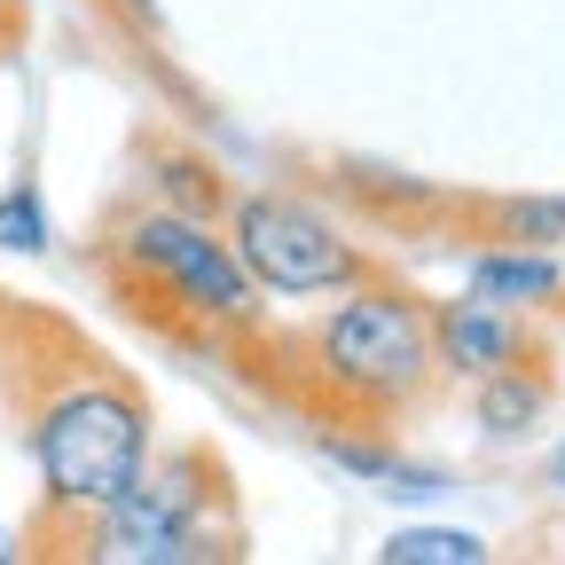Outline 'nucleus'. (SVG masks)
<instances>
[{"mask_svg":"<svg viewBox=\"0 0 565 565\" xmlns=\"http://www.w3.org/2000/svg\"><path fill=\"white\" fill-rule=\"evenodd\" d=\"M550 487H565V448H557V456H550Z\"/></svg>","mask_w":565,"mask_h":565,"instance_id":"obj_14","label":"nucleus"},{"mask_svg":"<svg viewBox=\"0 0 565 565\" xmlns=\"http://www.w3.org/2000/svg\"><path fill=\"white\" fill-rule=\"evenodd\" d=\"M221 221H228V244H236L244 275L259 291H275V299H330V291H353V282L377 275V259L307 196L252 189V196H236L221 212Z\"/></svg>","mask_w":565,"mask_h":565,"instance_id":"obj_5","label":"nucleus"},{"mask_svg":"<svg viewBox=\"0 0 565 565\" xmlns=\"http://www.w3.org/2000/svg\"><path fill=\"white\" fill-rule=\"evenodd\" d=\"M110 282L134 315H158L166 330H259V282L244 275L228 228L173 204H134L110 228Z\"/></svg>","mask_w":565,"mask_h":565,"instance_id":"obj_3","label":"nucleus"},{"mask_svg":"<svg viewBox=\"0 0 565 565\" xmlns=\"http://www.w3.org/2000/svg\"><path fill=\"white\" fill-rule=\"evenodd\" d=\"M494 228H503L511 244H565V204H550V196L503 204V212H494Z\"/></svg>","mask_w":565,"mask_h":565,"instance_id":"obj_12","label":"nucleus"},{"mask_svg":"<svg viewBox=\"0 0 565 565\" xmlns=\"http://www.w3.org/2000/svg\"><path fill=\"white\" fill-rule=\"evenodd\" d=\"M424 315H433V362H440V377L479 385V377H494V370H511V362H526V353H534V338L519 330V315L487 307V299H471V291L424 307Z\"/></svg>","mask_w":565,"mask_h":565,"instance_id":"obj_6","label":"nucleus"},{"mask_svg":"<svg viewBox=\"0 0 565 565\" xmlns=\"http://www.w3.org/2000/svg\"><path fill=\"white\" fill-rule=\"evenodd\" d=\"M471 408H479V424H487L494 440H519L526 424H542V408H550V370H542V353H526V362L479 377Z\"/></svg>","mask_w":565,"mask_h":565,"instance_id":"obj_8","label":"nucleus"},{"mask_svg":"<svg viewBox=\"0 0 565 565\" xmlns=\"http://www.w3.org/2000/svg\"><path fill=\"white\" fill-rule=\"evenodd\" d=\"M0 252H24V259L47 252V204H40L32 181H9V189H0Z\"/></svg>","mask_w":565,"mask_h":565,"instance_id":"obj_11","label":"nucleus"},{"mask_svg":"<svg viewBox=\"0 0 565 565\" xmlns=\"http://www.w3.org/2000/svg\"><path fill=\"white\" fill-rule=\"evenodd\" d=\"M150 393L126 370H110L103 353H63V370L24 401V448L40 471V519L47 534L79 542L118 494L134 487V471L150 463Z\"/></svg>","mask_w":565,"mask_h":565,"instance_id":"obj_1","label":"nucleus"},{"mask_svg":"<svg viewBox=\"0 0 565 565\" xmlns=\"http://www.w3.org/2000/svg\"><path fill=\"white\" fill-rule=\"evenodd\" d=\"M377 557H385V565H479L487 542L463 534V526H401Z\"/></svg>","mask_w":565,"mask_h":565,"instance_id":"obj_10","label":"nucleus"},{"mask_svg":"<svg viewBox=\"0 0 565 565\" xmlns=\"http://www.w3.org/2000/svg\"><path fill=\"white\" fill-rule=\"evenodd\" d=\"M17 40H24V0H0V63L17 55Z\"/></svg>","mask_w":565,"mask_h":565,"instance_id":"obj_13","label":"nucleus"},{"mask_svg":"<svg viewBox=\"0 0 565 565\" xmlns=\"http://www.w3.org/2000/svg\"><path fill=\"white\" fill-rule=\"evenodd\" d=\"M103 565H196V557H236V511H228V471L204 448H150L134 487L79 534Z\"/></svg>","mask_w":565,"mask_h":565,"instance_id":"obj_4","label":"nucleus"},{"mask_svg":"<svg viewBox=\"0 0 565 565\" xmlns=\"http://www.w3.org/2000/svg\"><path fill=\"white\" fill-rule=\"evenodd\" d=\"M150 166H158V204L196 212V221H221V212H228V189H221V173H212L204 158H189V150H158Z\"/></svg>","mask_w":565,"mask_h":565,"instance_id":"obj_9","label":"nucleus"},{"mask_svg":"<svg viewBox=\"0 0 565 565\" xmlns=\"http://www.w3.org/2000/svg\"><path fill=\"white\" fill-rule=\"evenodd\" d=\"M282 377L307 393L315 416H353V424H401L408 408L433 401L440 362H433V315L408 282H353L322 322L282 338Z\"/></svg>","mask_w":565,"mask_h":565,"instance_id":"obj_2","label":"nucleus"},{"mask_svg":"<svg viewBox=\"0 0 565 565\" xmlns=\"http://www.w3.org/2000/svg\"><path fill=\"white\" fill-rule=\"evenodd\" d=\"M565 291V275H557V259H542V252H479L471 259V299H487V307H503V315H534V307H550Z\"/></svg>","mask_w":565,"mask_h":565,"instance_id":"obj_7","label":"nucleus"}]
</instances>
